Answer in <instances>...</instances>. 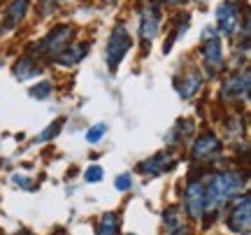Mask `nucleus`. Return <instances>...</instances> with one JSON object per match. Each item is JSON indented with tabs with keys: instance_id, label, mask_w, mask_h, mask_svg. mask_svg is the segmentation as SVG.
Here are the masks:
<instances>
[{
	"instance_id": "nucleus-1",
	"label": "nucleus",
	"mask_w": 251,
	"mask_h": 235,
	"mask_svg": "<svg viewBox=\"0 0 251 235\" xmlns=\"http://www.w3.org/2000/svg\"><path fill=\"white\" fill-rule=\"evenodd\" d=\"M244 175L240 172H219L214 175L209 184L205 186V212H214V209L224 208L230 198H235L240 191L244 189Z\"/></svg>"
},
{
	"instance_id": "nucleus-2",
	"label": "nucleus",
	"mask_w": 251,
	"mask_h": 235,
	"mask_svg": "<svg viewBox=\"0 0 251 235\" xmlns=\"http://www.w3.org/2000/svg\"><path fill=\"white\" fill-rule=\"evenodd\" d=\"M130 47H133V37L128 33V28L126 26H114L112 30V35L107 40V52H105V58H107V68L114 73L119 68V63L126 58V54L130 52Z\"/></svg>"
},
{
	"instance_id": "nucleus-3",
	"label": "nucleus",
	"mask_w": 251,
	"mask_h": 235,
	"mask_svg": "<svg viewBox=\"0 0 251 235\" xmlns=\"http://www.w3.org/2000/svg\"><path fill=\"white\" fill-rule=\"evenodd\" d=\"M202 58H205V68L209 75H216L224 68V45L214 26L205 28L202 33Z\"/></svg>"
},
{
	"instance_id": "nucleus-4",
	"label": "nucleus",
	"mask_w": 251,
	"mask_h": 235,
	"mask_svg": "<svg viewBox=\"0 0 251 235\" xmlns=\"http://www.w3.org/2000/svg\"><path fill=\"white\" fill-rule=\"evenodd\" d=\"M228 228L233 233H240V235H247L251 228V196H242L237 200L228 214Z\"/></svg>"
},
{
	"instance_id": "nucleus-5",
	"label": "nucleus",
	"mask_w": 251,
	"mask_h": 235,
	"mask_svg": "<svg viewBox=\"0 0 251 235\" xmlns=\"http://www.w3.org/2000/svg\"><path fill=\"white\" fill-rule=\"evenodd\" d=\"M72 28L70 26H56L45 40H40L33 52H45V54H58L65 45H70Z\"/></svg>"
},
{
	"instance_id": "nucleus-6",
	"label": "nucleus",
	"mask_w": 251,
	"mask_h": 235,
	"mask_svg": "<svg viewBox=\"0 0 251 235\" xmlns=\"http://www.w3.org/2000/svg\"><path fill=\"white\" fill-rule=\"evenodd\" d=\"M158 26H161V9L156 5H147L140 17V37H142L144 47H149V42L158 35Z\"/></svg>"
},
{
	"instance_id": "nucleus-7",
	"label": "nucleus",
	"mask_w": 251,
	"mask_h": 235,
	"mask_svg": "<svg viewBox=\"0 0 251 235\" xmlns=\"http://www.w3.org/2000/svg\"><path fill=\"white\" fill-rule=\"evenodd\" d=\"M184 205H186V212L193 219H200L205 214V184L202 182H191L186 186Z\"/></svg>"
},
{
	"instance_id": "nucleus-8",
	"label": "nucleus",
	"mask_w": 251,
	"mask_h": 235,
	"mask_svg": "<svg viewBox=\"0 0 251 235\" xmlns=\"http://www.w3.org/2000/svg\"><path fill=\"white\" fill-rule=\"evenodd\" d=\"M237 24H240V17H237V7H235V2L233 0H226L224 5L216 9V30L230 37V35H235Z\"/></svg>"
},
{
	"instance_id": "nucleus-9",
	"label": "nucleus",
	"mask_w": 251,
	"mask_h": 235,
	"mask_svg": "<svg viewBox=\"0 0 251 235\" xmlns=\"http://www.w3.org/2000/svg\"><path fill=\"white\" fill-rule=\"evenodd\" d=\"M224 98L228 100H240V98H249V70H242V75L237 73L233 77H228L221 86Z\"/></svg>"
},
{
	"instance_id": "nucleus-10",
	"label": "nucleus",
	"mask_w": 251,
	"mask_h": 235,
	"mask_svg": "<svg viewBox=\"0 0 251 235\" xmlns=\"http://www.w3.org/2000/svg\"><path fill=\"white\" fill-rule=\"evenodd\" d=\"M221 152V140L212 133H205V135H200L196 140V145H193V158L198 161H205V158H212Z\"/></svg>"
},
{
	"instance_id": "nucleus-11",
	"label": "nucleus",
	"mask_w": 251,
	"mask_h": 235,
	"mask_svg": "<svg viewBox=\"0 0 251 235\" xmlns=\"http://www.w3.org/2000/svg\"><path fill=\"white\" fill-rule=\"evenodd\" d=\"M172 165H175V158H172L170 152H161V154L151 156L149 161L140 163V170L147 172V175H161V172L170 170Z\"/></svg>"
},
{
	"instance_id": "nucleus-12",
	"label": "nucleus",
	"mask_w": 251,
	"mask_h": 235,
	"mask_svg": "<svg viewBox=\"0 0 251 235\" xmlns=\"http://www.w3.org/2000/svg\"><path fill=\"white\" fill-rule=\"evenodd\" d=\"M202 86V73L200 70H188L181 79H177V91H179L181 98H191V96H196V91Z\"/></svg>"
},
{
	"instance_id": "nucleus-13",
	"label": "nucleus",
	"mask_w": 251,
	"mask_h": 235,
	"mask_svg": "<svg viewBox=\"0 0 251 235\" xmlns=\"http://www.w3.org/2000/svg\"><path fill=\"white\" fill-rule=\"evenodd\" d=\"M86 52H89L86 45H65L61 52L56 54V61L61 65H77L81 58L86 56Z\"/></svg>"
},
{
	"instance_id": "nucleus-14",
	"label": "nucleus",
	"mask_w": 251,
	"mask_h": 235,
	"mask_svg": "<svg viewBox=\"0 0 251 235\" xmlns=\"http://www.w3.org/2000/svg\"><path fill=\"white\" fill-rule=\"evenodd\" d=\"M26 5H28V0H12V2H9L5 21H2V30H5V33L17 28V24L24 19V14H26Z\"/></svg>"
},
{
	"instance_id": "nucleus-15",
	"label": "nucleus",
	"mask_w": 251,
	"mask_h": 235,
	"mask_svg": "<svg viewBox=\"0 0 251 235\" xmlns=\"http://www.w3.org/2000/svg\"><path fill=\"white\" fill-rule=\"evenodd\" d=\"M35 63H37L35 58H28V56H24V58L14 65V75H17L19 79H24V81L33 79L35 75L42 73V68H40V65H35Z\"/></svg>"
},
{
	"instance_id": "nucleus-16",
	"label": "nucleus",
	"mask_w": 251,
	"mask_h": 235,
	"mask_svg": "<svg viewBox=\"0 0 251 235\" xmlns=\"http://www.w3.org/2000/svg\"><path fill=\"white\" fill-rule=\"evenodd\" d=\"M163 224H165L168 235H184V233H186V226L181 224L179 212H177L175 208H170L165 214H163Z\"/></svg>"
},
{
	"instance_id": "nucleus-17",
	"label": "nucleus",
	"mask_w": 251,
	"mask_h": 235,
	"mask_svg": "<svg viewBox=\"0 0 251 235\" xmlns=\"http://www.w3.org/2000/svg\"><path fill=\"white\" fill-rule=\"evenodd\" d=\"M191 133H193V124H191L188 119H179V121L172 126L170 133H168V142L175 145V142H179L184 135H191Z\"/></svg>"
},
{
	"instance_id": "nucleus-18",
	"label": "nucleus",
	"mask_w": 251,
	"mask_h": 235,
	"mask_svg": "<svg viewBox=\"0 0 251 235\" xmlns=\"http://www.w3.org/2000/svg\"><path fill=\"white\" fill-rule=\"evenodd\" d=\"M117 226H119V217L114 212H105L100 219V228L98 235H117Z\"/></svg>"
},
{
	"instance_id": "nucleus-19",
	"label": "nucleus",
	"mask_w": 251,
	"mask_h": 235,
	"mask_svg": "<svg viewBox=\"0 0 251 235\" xmlns=\"http://www.w3.org/2000/svg\"><path fill=\"white\" fill-rule=\"evenodd\" d=\"M51 91H54L51 81H37L35 86L30 89V96H33L35 100H47L49 96H51Z\"/></svg>"
},
{
	"instance_id": "nucleus-20",
	"label": "nucleus",
	"mask_w": 251,
	"mask_h": 235,
	"mask_svg": "<svg viewBox=\"0 0 251 235\" xmlns=\"http://www.w3.org/2000/svg\"><path fill=\"white\" fill-rule=\"evenodd\" d=\"M107 133V124H96L93 128H89L86 131V140H89L91 145H96V142H100L102 140V135Z\"/></svg>"
},
{
	"instance_id": "nucleus-21",
	"label": "nucleus",
	"mask_w": 251,
	"mask_h": 235,
	"mask_svg": "<svg viewBox=\"0 0 251 235\" xmlns=\"http://www.w3.org/2000/svg\"><path fill=\"white\" fill-rule=\"evenodd\" d=\"M61 126H63V119H58L56 124H51V126L47 128V131H42V133L37 135V142H45V140H51V135H56V133L61 131Z\"/></svg>"
},
{
	"instance_id": "nucleus-22",
	"label": "nucleus",
	"mask_w": 251,
	"mask_h": 235,
	"mask_svg": "<svg viewBox=\"0 0 251 235\" xmlns=\"http://www.w3.org/2000/svg\"><path fill=\"white\" fill-rule=\"evenodd\" d=\"M84 177H86V182H100L102 180V168L100 165H91Z\"/></svg>"
},
{
	"instance_id": "nucleus-23",
	"label": "nucleus",
	"mask_w": 251,
	"mask_h": 235,
	"mask_svg": "<svg viewBox=\"0 0 251 235\" xmlns=\"http://www.w3.org/2000/svg\"><path fill=\"white\" fill-rule=\"evenodd\" d=\"M114 186H117L119 191H128L130 186H133V180H130V175H119L117 182H114Z\"/></svg>"
},
{
	"instance_id": "nucleus-24",
	"label": "nucleus",
	"mask_w": 251,
	"mask_h": 235,
	"mask_svg": "<svg viewBox=\"0 0 251 235\" xmlns=\"http://www.w3.org/2000/svg\"><path fill=\"white\" fill-rule=\"evenodd\" d=\"M12 182H14V184H19V186H24V189H33V182L26 180L24 175H14V177H12Z\"/></svg>"
},
{
	"instance_id": "nucleus-25",
	"label": "nucleus",
	"mask_w": 251,
	"mask_h": 235,
	"mask_svg": "<svg viewBox=\"0 0 251 235\" xmlns=\"http://www.w3.org/2000/svg\"><path fill=\"white\" fill-rule=\"evenodd\" d=\"M165 2H170V5H177V2H181V0H165Z\"/></svg>"
},
{
	"instance_id": "nucleus-26",
	"label": "nucleus",
	"mask_w": 251,
	"mask_h": 235,
	"mask_svg": "<svg viewBox=\"0 0 251 235\" xmlns=\"http://www.w3.org/2000/svg\"><path fill=\"white\" fill-rule=\"evenodd\" d=\"M128 235H133V233H128Z\"/></svg>"
},
{
	"instance_id": "nucleus-27",
	"label": "nucleus",
	"mask_w": 251,
	"mask_h": 235,
	"mask_svg": "<svg viewBox=\"0 0 251 235\" xmlns=\"http://www.w3.org/2000/svg\"><path fill=\"white\" fill-rule=\"evenodd\" d=\"M0 65H2V63H0Z\"/></svg>"
}]
</instances>
